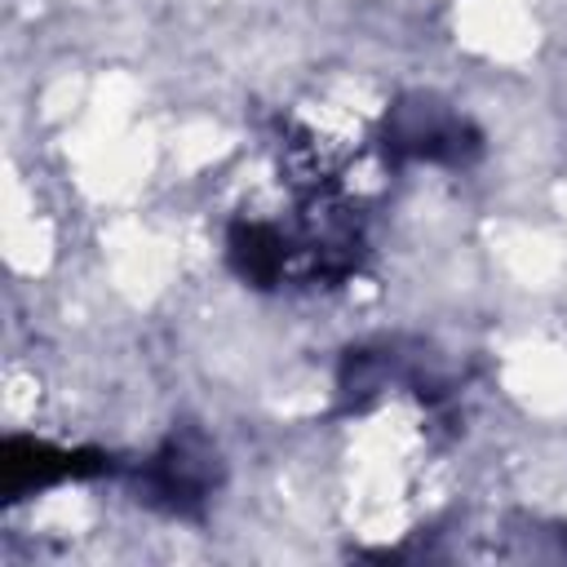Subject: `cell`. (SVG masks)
<instances>
[{"instance_id": "3957f363", "label": "cell", "mask_w": 567, "mask_h": 567, "mask_svg": "<svg viewBox=\"0 0 567 567\" xmlns=\"http://www.w3.org/2000/svg\"><path fill=\"white\" fill-rule=\"evenodd\" d=\"M390 390H412L421 403L443 408L456 394V377L447 372V363L425 337L394 332V337H377L341 350L337 377H332L337 416H359Z\"/></svg>"}, {"instance_id": "5b68a950", "label": "cell", "mask_w": 567, "mask_h": 567, "mask_svg": "<svg viewBox=\"0 0 567 567\" xmlns=\"http://www.w3.org/2000/svg\"><path fill=\"white\" fill-rule=\"evenodd\" d=\"M226 266L239 284L257 288V292H284L292 288V244H288V226L275 217H230L226 239H221Z\"/></svg>"}, {"instance_id": "277c9868", "label": "cell", "mask_w": 567, "mask_h": 567, "mask_svg": "<svg viewBox=\"0 0 567 567\" xmlns=\"http://www.w3.org/2000/svg\"><path fill=\"white\" fill-rule=\"evenodd\" d=\"M124 461L106 447H62L35 434H4L0 439V501L18 505L27 496H40L62 483H93V478H120Z\"/></svg>"}, {"instance_id": "7a4b0ae2", "label": "cell", "mask_w": 567, "mask_h": 567, "mask_svg": "<svg viewBox=\"0 0 567 567\" xmlns=\"http://www.w3.org/2000/svg\"><path fill=\"white\" fill-rule=\"evenodd\" d=\"M372 146L381 151L390 173H403L408 164L465 173L483 159L487 137L452 97L434 89H403L381 111L372 128Z\"/></svg>"}, {"instance_id": "6da1fadb", "label": "cell", "mask_w": 567, "mask_h": 567, "mask_svg": "<svg viewBox=\"0 0 567 567\" xmlns=\"http://www.w3.org/2000/svg\"><path fill=\"white\" fill-rule=\"evenodd\" d=\"M120 483L142 509L159 518L204 523L208 505L226 487V456L204 425L177 421L142 461H124Z\"/></svg>"}]
</instances>
